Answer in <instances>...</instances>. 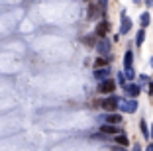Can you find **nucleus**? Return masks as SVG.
I'll return each mask as SVG.
<instances>
[{
    "instance_id": "6e6552de",
    "label": "nucleus",
    "mask_w": 153,
    "mask_h": 151,
    "mask_svg": "<svg viewBox=\"0 0 153 151\" xmlns=\"http://www.w3.org/2000/svg\"><path fill=\"white\" fill-rule=\"evenodd\" d=\"M122 108H124L126 112H134L135 110V102H124V104H122Z\"/></svg>"
},
{
    "instance_id": "4468645a",
    "label": "nucleus",
    "mask_w": 153,
    "mask_h": 151,
    "mask_svg": "<svg viewBox=\"0 0 153 151\" xmlns=\"http://www.w3.org/2000/svg\"><path fill=\"white\" fill-rule=\"evenodd\" d=\"M94 65H96V69H98V67H104V65H106V59H96Z\"/></svg>"
},
{
    "instance_id": "f3484780",
    "label": "nucleus",
    "mask_w": 153,
    "mask_h": 151,
    "mask_svg": "<svg viewBox=\"0 0 153 151\" xmlns=\"http://www.w3.org/2000/svg\"><path fill=\"white\" fill-rule=\"evenodd\" d=\"M151 2H153V0H147V4H151Z\"/></svg>"
},
{
    "instance_id": "423d86ee",
    "label": "nucleus",
    "mask_w": 153,
    "mask_h": 151,
    "mask_svg": "<svg viewBox=\"0 0 153 151\" xmlns=\"http://www.w3.org/2000/svg\"><path fill=\"white\" fill-rule=\"evenodd\" d=\"M100 132L102 133H118V129H116V126H112V124H104L102 128H100Z\"/></svg>"
},
{
    "instance_id": "0eeeda50",
    "label": "nucleus",
    "mask_w": 153,
    "mask_h": 151,
    "mask_svg": "<svg viewBox=\"0 0 153 151\" xmlns=\"http://www.w3.org/2000/svg\"><path fill=\"white\" fill-rule=\"evenodd\" d=\"M106 122L112 124V126H116V124H120V122H122V118L118 114H110V116H106Z\"/></svg>"
},
{
    "instance_id": "39448f33",
    "label": "nucleus",
    "mask_w": 153,
    "mask_h": 151,
    "mask_svg": "<svg viewBox=\"0 0 153 151\" xmlns=\"http://www.w3.org/2000/svg\"><path fill=\"white\" fill-rule=\"evenodd\" d=\"M94 77L98 80H106V79H108V69H96V71H94Z\"/></svg>"
},
{
    "instance_id": "20e7f679",
    "label": "nucleus",
    "mask_w": 153,
    "mask_h": 151,
    "mask_svg": "<svg viewBox=\"0 0 153 151\" xmlns=\"http://www.w3.org/2000/svg\"><path fill=\"white\" fill-rule=\"evenodd\" d=\"M108 30H110L108 22H100L98 28H96V36H98V37H104L106 33H108Z\"/></svg>"
},
{
    "instance_id": "ddd939ff",
    "label": "nucleus",
    "mask_w": 153,
    "mask_h": 151,
    "mask_svg": "<svg viewBox=\"0 0 153 151\" xmlns=\"http://www.w3.org/2000/svg\"><path fill=\"white\" fill-rule=\"evenodd\" d=\"M147 24H149V16L143 14V16H141V26H147Z\"/></svg>"
},
{
    "instance_id": "1a4fd4ad",
    "label": "nucleus",
    "mask_w": 153,
    "mask_h": 151,
    "mask_svg": "<svg viewBox=\"0 0 153 151\" xmlns=\"http://www.w3.org/2000/svg\"><path fill=\"white\" fill-rule=\"evenodd\" d=\"M130 24H131V22H130V20H128V18H124V22H122V30H120V31H122V33H126V31H128V30H130Z\"/></svg>"
},
{
    "instance_id": "f03ea898",
    "label": "nucleus",
    "mask_w": 153,
    "mask_h": 151,
    "mask_svg": "<svg viewBox=\"0 0 153 151\" xmlns=\"http://www.w3.org/2000/svg\"><path fill=\"white\" fill-rule=\"evenodd\" d=\"M114 89H116V85H114V80H110V79L102 80V85L98 86L100 92H114Z\"/></svg>"
},
{
    "instance_id": "f8f14e48",
    "label": "nucleus",
    "mask_w": 153,
    "mask_h": 151,
    "mask_svg": "<svg viewBox=\"0 0 153 151\" xmlns=\"http://www.w3.org/2000/svg\"><path fill=\"white\" fill-rule=\"evenodd\" d=\"M116 141L120 143V145H128V138H126V135H118Z\"/></svg>"
},
{
    "instance_id": "f257e3e1",
    "label": "nucleus",
    "mask_w": 153,
    "mask_h": 151,
    "mask_svg": "<svg viewBox=\"0 0 153 151\" xmlns=\"http://www.w3.org/2000/svg\"><path fill=\"white\" fill-rule=\"evenodd\" d=\"M118 104H120V100H118L116 96H110V98H106V100L102 102V108H106V110H116Z\"/></svg>"
},
{
    "instance_id": "7ed1b4c3",
    "label": "nucleus",
    "mask_w": 153,
    "mask_h": 151,
    "mask_svg": "<svg viewBox=\"0 0 153 151\" xmlns=\"http://www.w3.org/2000/svg\"><path fill=\"white\" fill-rule=\"evenodd\" d=\"M96 49H98L100 55H106V53L110 51V41H108V39H100L98 43H96Z\"/></svg>"
},
{
    "instance_id": "2eb2a0df",
    "label": "nucleus",
    "mask_w": 153,
    "mask_h": 151,
    "mask_svg": "<svg viewBox=\"0 0 153 151\" xmlns=\"http://www.w3.org/2000/svg\"><path fill=\"white\" fill-rule=\"evenodd\" d=\"M141 41H143V31H140V33H137V45H140Z\"/></svg>"
},
{
    "instance_id": "9d476101",
    "label": "nucleus",
    "mask_w": 153,
    "mask_h": 151,
    "mask_svg": "<svg viewBox=\"0 0 153 151\" xmlns=\"http://www.w3.org/2000/svg\"><path fill=\"white\" fill-rule=\"evenodd\" d=\"M131 59H134V57H131V51H128V53H126V59H124V63H126V69H130V67H131Z\"/></svg>"
},
{
    "instance_id": "9b49d317",
    "label": "nucleus",
    "mask_w": 153,
    "mask_h": 151,
    "mask_svg": "<svg viewBox=\"0 0 153 151\" xmlns=\"http://www.w3.org/2000/svg\"><path fill=\"white\" fill-rule=\"evenodd\" d=\"M137 92H140V89H137L135 85H130V86H128V94H131V96H135Z\"/></svg>"
},
{
    "instance_id": "dca6fc26",
    "label": "nucleus",
    "mask_w": 153,
    "mask_h": 151,
    "mask_svg": "<svg viewBox=\"0 0 153 151\" xmlns=\"http://www.w3.org/2000/svg\"><path fill=\"white\" fill-rule=\"evenodd\" d=\"M147 151H153V145H149V147H147Z\"/></svg>"
}]
</instances>
